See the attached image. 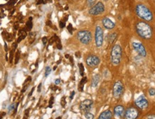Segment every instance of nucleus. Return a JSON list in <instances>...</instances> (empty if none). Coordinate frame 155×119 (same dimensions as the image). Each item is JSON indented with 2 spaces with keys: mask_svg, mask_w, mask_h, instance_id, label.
Wrapping results in <instances>:
<instances>
[{
  "mask_svg": "<svg viewBox=\"0 0 155 119\" xmlns=\"http://www.w3.org/2000/svg\"><path fill=\"white\" fill-rule=\"evenodd\" d=\"M44 3V0H38L37 1V4L38 5H40V4H43Z\"/></svg>",
  "mask_w": 155,
  "mask_h": 119,
  "instance_id": "44",
  "label": "nucleus"
},
{
  "mask_svg": "<svg viewBox=\"0 0 155 119\" xmlns=\"http://www.w3.org/2000/svg\"><path fill=\"white\" fill-rule=\"evenodd\" d=\"M97 0H87V4L88 7H93Z\"/></svg>",
  "mask_w": 155,
  "mask_h": 119,
  "instance_id": "24",
  "label": "nucleus"
},
{
  "mask_svg": "<svg viewBox=\"0 0 155 119\" xmlns=\"http://www.w3.org/2000/svg\"><path fill=\"white\" fill-rule=\"evenodd\" d=\"M65 57H66L67 58H69V55H65Z\"/></svg>",
  "mask_w": 155,
  "mask_h": 119,
  "instance_id": "47",
  "label": "nucleus"
},
{
  "mask_svg": "<svg viewBox=\"0 0 155 119\" xmlns=\"http://www.w3.org/2000/svg\"><path fill=\"white\" fill-rule=\"evenodd\" d=\"M79 41L84 45H88L92 41V33L89 31H80L77 35Z\"/></svg>",
  "mask_w": 155,
  "mask_h": 119,
  "instance_id": "4",
  "label": "nucleus"
},
{
  "mask_svg": "<svg viewBox=\"0 0 155 119\" xmlns=\"http://www.w3.org/2000/svg\"><path fill=\"white\" fill-rule=\"evenodd\" d=\"M148 119H155V118H154V116H150L148 118Z\"/></svg>",
  "mask_w": 155,
  "mask_h": 119,
  "instance_id": "46",
  "label": "nucleus"
},
{
  "mask_svg": "<svg viewBox=\"0 0 155 119\" xmlns=\"http://www.w3.org/2000/svg\"><path fill=\"white\" fill-rule=\"evenodd\" d=\"M102 23H103V26H104V27L107 29L112 30L115 27V23L113 22L112 20L107 17L103 19Z\"/></svg>",
  "mask_w": 155,
  "mask_h": 119,
  "instance_id": "14",
  "label": "nucleus"
},
{
  "mask_svg": "<svg viewBox=\"0 0 155 119\" xmlns=\"http://www.w3.org/2000/svg\"><path fill=\"white\" fill-rule=\"evenodd\" d=\"M135 104H136L138 108L142 109V110L147 108L149 106V102L147 99L144 95H142V96L138 97V98L136 99V101H135Z\"/></svg>",
  "mask_w": 155,
  "mask_h": 119,
  "instance_id": "8",
  "label": "nucleus"
},
{
  "mask_svg": "<svg viewBox=\"0 0 155 119\" xmlns=\"http://www.w3.org/2000/svg\"><path fill=\"white\" fill-rule=\"evenodd\" d=\"M114 113L115 117H117L118 118H123V116H124V108L122 106H120V105L117 106L114 109Z\"/></svg>",
  "mask_w": 155,
  "mask_h": 119,
  "instance_id": "13",
  "label": "nucleus"
},
{
  "mask_svg": "<svg viewBox=\"0 0 155 119\" xmlns=\"http://www.w3.org/2000/svg\"><path fill=\"white\" fill-rule=\"evenodd\" d=\"M74 94H75V92H74V91H73V92L71 93V95H70V99H71V100H72V99H73V97H74Z\"/></svg>",
  "mask_w": 155,
  "mask_h": 119,
  "instance_id": "40",
  "label": "nucleus"
},
{
  "mask_svg": "<svg viewBox=\"0 0 155 119\" xmlns=\"http://www.w3.org/2000/svg\"><path fill=\"white\" fill-rule=\"evenodd\" d=\"M99 81H100V76L99 74L95 75L93 77L92 80V87H96L98 85Z\"/></svg>",
  "mask_w": 155,
  "mask_h": 119,
  "instance_id": "16",
  "label": "nucleus"
},
{
  "mask_svg": "<svg viewBox=\"0 0 155 119\" xmlns=\"http://www.w3.org/2000/svg\"><path fill=\"white\" fill-rule=\"evenodd\" d=\"M104 41V32L102 27L97 26L95 29V43L97 47H101L103 44Z\"/></svg>",
  "mask_w": 155,
  "mask_h": 119,
  "instance_id": "5",
  "label": "nucleus"
},
{
  "mask_svg": "<svg viewBox=\"0 0 155 119\" xmlns=\"http://www.w3.org/2000/svg\"><path fill=\"white\" fill-rule=\"evenodd\" d=\"M149 94L151 96H154L155 95V89L154 88H150L149 89Z\"/></svg>",
  "mask_w": 155,
  "mask_h": 119,
  "instance_id": "27",
  "label": "nucleus"
},
{
  "mask_svg": "<svg viewBox=\"0 0 155 119\" xmlns=\"http://www.w3.org/2000/svg\"><path fill=\"white\" fill-rule=\"evenodd\" d=\"M133 48L137 53H138L140 56L146 57L147 56V51L144 45L140 42H133L132 43Z\"/></svg>",
  "mask_w": 155,
  "mask_h": 119,
  "instance_id": "9",
  "label": "nucleus"
},
{
  "mask_svg": "<svg viewBox=\"0 0 155 119\" xmlns=\"http://www.w3.org/2000/svg\"><path fill=\"white\" fill-rule=\"evenodd\" d=\"M67 29H68V31H69V33H72V25L71 24H69V26H68V27H67Z\"/></svg>",
  "mask_w": 155,
  "mask_h": 119,
  "instance_id": "33",
  "label": "nucleus"
},
{
  "mask_svg": "<svg viewBox=\"0 0 155 119\" xmlns=\"http://www.w3.org/2000/svg\"><path fill=\"white\" fill-rule=\"evenodd\" d=\"M19 57H20V54H19V51H17V53H16V55H15V64H17L18 62H19Z\"/></svg>",
  "mask_w": 155,
  "mask_h": 119,
  "instance_id": "25",
  "label": "nucleus"
},
{
  "mask_svg": "<svg viewBox=\"0 0 155 119\" xmlns=\"http://www.w3.org/2000/svg\"><path fill=\"white\" fill-rule=\"evenodd\" d=\"M112 118V113L111 111L107 110L99 115L98 119H111Z\"/></svg>",
  "mask_w": 155,
  "mask_h": 119,
  "instance_id": "15",
  "label": "nucleus"
},
{
  "mask_svg": "<svg viewBox=\"0 0 155 119\" xmlns=\"http://www.w3.org/2000/svg\"><path fill=\"white\" fill-rule=\"evenodd\" d=\"M54 41H55V38H54V36L51 38L50 39V41H49V45L52 44L53 43H54Z\"/></svg>",
  "mask_w": 155,
  "mask_h": 119,
  "instance_id": "37",
  "label": "nucleus"
},
{
  "mask_svg": "<svg viewBox=\"0 0 155 119\" xmlns=\"http://www.w3.org/2000/svg\"><path fill=\"white\" fill-rule=\"evenodd\" d=\"M2 115H0V119H2Z\"/></svg>",
  "mask_w": 155,
  "mask_h": 119,
  "instance_id": "49",
  "label": "nucleus"
},
{
  "mask_svg": "<svg viewBox=\"0 0 155 119\" xmlns=\"http://www.w3.org/2000/svg\"><path fill=\"white\" fill-rule=\"evenodd\" d=\"M15 0H10V1L9 2V3H8V5H15Z\"/></svg>",
  "mask_w": 155,
  "mask_h": 119,
  "instance_id": "38",
  "label": "nucleus"
},
{
  "mask_svg": "<svg viewBox=\"0 0 155 119\" xmlns=\"http://www.w3.org/2000/svg\"><path fill=\"white\" fill-rule=\"evenodd\" d=\"M34 90H35V87H33L32 89H31V91L30 92V93H29V97H30V96H31V95H32V93H33V92H34Z\"/></svg>",
  "mask_w": 155,
  "mask_h": 119,
  "instance_id": "43",
  "label": "nucleus"
},
{
  "mask_svg": "<svg viewBox=\"0 0 155 119\" xmlns=\"http://www.w3.org/2000/svg\"><path fill=\"white\" fill-rule=\"evenodd\" d=\"M86 82H87V77H84L82 79H81L80 82H79V92H83V90H84V84H86Z\"/></svg>",
  "mask_w": 155,
  "mask_h": 119,
  "instance_id": "17",
  "label": "nucleus"
},
{
  "mask_svg": "<svg viewBox=\"0 0 155 119\" xmlns=\"http://www.w3.org/2000/svg\"><path fill=\"white\" fill-rule=\"evenodd\" d=\"M84 118L85 119H93L94 118V115L89 112L84 113Z\"/></svg>",
  "mask_w": 155,
  "mask_h": 119,
  "instance_id": "22",
  "label": "nucleus"
},
{
  "mask_svg": "<svg viewBox=\"0 0 155 119\" xmlns=\"http://www.w3.org/2000/svg\"><path fill=\"white\" fill-rule=\"evenodd\" d=\"M60 82H61V80L59 79H56V80H55V84H60Z\"/></svg>",
  "mask_w": 155,
  "mask_h": 119,
  "instance_id": "41",
  "label": "nucleus"
},
{
  "mask_svg": "<svg viewBox=\"0 0 155 119\" xmlns=\"http://www.w3.org/2000/svg\"><path fill=\"white\" fill-rule=\"evenodd\" d=\"M99 63H100V59L96 55H89L86 60L87 65L91 67H97Z\"/></svg>",
  "mask_w": 155,
  "mask_h": 119,
  "instance_id": "12",
  "label": "nucleus"
},
{
  "mask_svg": "<svg viewBox=\"0 0 155 119\" xmlns=\"http://www.w3.org/2000/svg\"><path fill=\"white\" fill-rule=\"evenodd\" d=\"M136 31L137 34L144 39H150L152 37L153 31L152 27L144 21H140L137 23Z\"/></svg>",
  "mask_w": 155,
  "mask_h": 119,
  "instance_id": "1",
  "label": "nucleus"
},
{
  "mask_svg": "<svg viewBox=\"0 0 155 119\" xmlns=\"http://www.w3.org/2000/svg\"><path fill=\"white\" fill-rule=\"evenodd\" d=\"M104 10L105 7L104 4L101 2H97L96 5L93 6V7L89 9V14L92 16H97L104 12Z\"/></svg>",
  "mask_w": 155,
  "mask_h": 119,
  "instance_id": "6",
  "label": "nucleus"
},
{
  "mask_svg": "<svg viewBox=\"0 0 155 119\" xmlns=\"http://www.w3.org/2000/svg\"><path fill=\"white\" fill-rule=\"evenodd\" d=\"M79 73L81 77H84V67L82 63H79Z\"/></svg>",
  "mask_w": 155,
  "mask_h": 119,
  "instance_id": "19",
  "label": "nucleus"
},
{
  "mask_svg": "<svg viewBox=\"0 0 155 119\" xmlns=\"http://www.w3.org/2000/svg\"><path fill=\"white\" fill-rule=\"evenodd\" d=\"M51 69L50 68V67H47L46 71H45V77H47V76H48V75L51 73Z\"/></svg>",
  "mask_w": 155,
  "mask_h": 119,
  "instance_id": "29",
  "label": "nucleus"
},
{
  "mask_svg": "<svg viewBox=\"0 0 155 119\" xmlns=\"http://www.w3.org/2000/svg\"><path fill=\"white\" fill-rule=\"evenodd\" d=\"M93 105V101L91 99H85L83 102H81L79 105V109L83 113L89 112L90 109L92 108Z\"/></svg>",
  "mask_w": 155,
  "mask_h": 119,
  "instance_id": "10",
  "label": "nucleus"
},
{
  "mask_svg": "<svg viewBox=\"0 0 155 119\" xmlns=\"http://www.w3.org/2000/svg\"><path fill=\"white\" fill-rule=\"evenodd\" d=\"M41 83H40V84H39V86H38V89H37V92H41Z\"/></svg>",
  "mask_w": 155,
  "mask_h": 119,
  "instance_id": "42",
  "label": "nucleus"
},
{
  "mask_svg": "<svg viewBox=\"0 0 155 119\" xmlns=\"http://www.w3.org/2000/svg\"><path fill=\"white\" fill-rule=\"evenodd\" d=\"M35 36H36V33L31 32L29 33V43H32L35 40Z\"/></svg>",
  "mask_w": 155,
  "mask_h": 119,
  "instance_id": "21",
  "label": "nucleus"
},
{
  "mask_svg": "<svg viewBox=\"0 0 155 119\" xmlns=\"http://www.w3.org/2000/svg\"><path fill=\"white\" fill-rule=\"evenodd\" d=\"M28 86H29V84H27V85H26V86H25L23 87V89L22 90H21V93H23V92H25L26 90H27V87H28Z\"/></svg>",
  "mask_w": 155,
  "mask_h": 119,
  "instance_id": "39",
  "label": "nucleus"
},
{
  "mask_svg": "<svg viewBox=\"0 0 155 119\" xmlns=\"http://www.w3.org/2000/svg\"><path fill=\"white\" fill-rule=\"evenodd\" d=\"M139 116V111L135 108H130L125 111V119H137Z\"/></svg>",
  "mask_w": 155,
  "mask_h": 119,
  "instance_id": "11",
  "label": "nucleus"
},
{
  "mask_svg": "<svg viewBox=\"0 0 155 119\" xmlns=\"http://www.w3.org/2000/svg\"><path fill=\"white\" fill-rule=\"evenodd\" d=\"M66 104H67V102H66V99H65V96H63L61 99V105L63 108H64V107L66 106Z\"/></svg>",
  "mask_w": 155,
  "mask_h": 119,
  "instance_id": "26",
  "label": "nucleus"
},
{
  "mask_svg": "<svg viewBox=\"0 0 155 119\" xmlns=\"http://www.w3.org/2000/svg\"><path fill=\"white\" fill-rule=\"evenodd\" d=\"M75 55H76V57H81L80 53H79V52H78V53H75Z\"/></svg>",
  "mask_w": 155,
  "mask_h": 119,
  "instance_id": "45",
  "label": "nucleus"
},
{
  "mask_svg": "<svg viewBox=\"0 0 155 119\" xmlns=\"http://www.w3.org/2000/svg\"><path fill=\"white\" fill-rule=\"evenodd\" d=\"M117 36V33H112V34L110 35V36H109V43H113L114 42V41L115 39H116V38Z\"/></svg>",
  "mask_w": 155,
  "mask_h": 119,
  "instance_id": "23",
  "label": "nucleus"
},
{
  "mask_svg": "<svg viewBox=\"0 0 155 119\" xmlns=\"http://www.w3.org/2000/svg\"><path fill=\"white\" fill-rule=\"evenodd\" d=\"M56 119H61V116H59V117H57V118Z\"/></svg>",
  "mask_w": 155,
  "mask_h": 119,
  "instance_id": "48",
  "label": "nucleus"
},
{
  "mask_svg": "<svg viewBox=\"0 0 155 119\" xmlns=\"http://www.w3.org/2000/svg\"><path fill=\"white\" fill-rule=\"evenodd\" d=\"M14 50H12L10 52V57H9V62L11 63H12V60H13V55H14Z\"/></svg>",
  "mask_w": 155,
  "mask_h": 119,
  "instance_id": "31",
  "label": "nucleus"
},
{
  "mask_svg": "<svg viewBox=\"0 0 155 119\" xmlns=\"http://www.w3.org/2000/svg\"><path fill=\"white\" fill-rule=\"evenodd\" d=\"M122 47L120 45H115L113 46L112 51H111V62L113 64V65H120L122 60Z\"/></svg>",
  "mask_w": 155,
  "mask_h": 119,
  "instance_id": "3",
  "label": "nucleus"
},
{
  "mask_svg": "<svg viewBox=\"0 0 155 119\" xmlns=\"http://www.w3.org/2000/svg\"><path fill=\"white\" fill-rule=\"evenodd\" d=\"M31 80V77H29L28 78H27V79H26L25 80V83H24V86H25V85L27 84V83H28L29 82H30V81Z\"/></svg>",
  "mask_w": 155,
  "mask_h": 119,
  "instance_id": "35",
  "label": "nucleus"
},
{
  "mask_svg": "<svg viewBox=\"0 0 155 119\" xmlns=\"http://www.w3.org/2000/svg\"><path fill=\"white\" fill-rule=\"evenodd\" d=\"M21 34L20 35H19V38H18V40H17V43L20 42L21 40L25 39V38H26V36H27V33H26V31H21Z\"/></svg>",
  "mask_w": 155,
  "mask_h": 119,
  "instance_id": "20",
  "label": "nucleus"
},
{
  "mask_svg": "<svg viewBox=\"0 0 155 119\" xmlns=\"http://www.w3.org/2000/svg\"><path fill=\"white\" fill-rule=\"evenodd\" d=\"M54 97L51 96L50 98V100H49V107H50V108H51L52 104H54Z\"/></svg>",
  "mask_w": 155,
  "mask_h": 119,
  "instance_id": "30",
  "label": "nucleus"
},
{
  "mask_svg": "<svg viewBox=\"0 0 155 119\" xmlns=\"http://www.w3.org/2000/svg\"><path fill=\"white\" fill-rule=\"evenodd\" d=\"M6 38H7V40L8 41H11L12 40V36L11 34H9V33H7Z\"/></svg>",
  "mask_w": 155,
  "mask_h": 119,
  "instance_id": "32",
  "label": "nucleus"
},
{
  "mask_svg": "<svg viewBox=\"0 0 155 119\" xmlns=\"http://www.w3.org/2000/svg\"><path fill=\"white\" fill-rule=\"evenodd\" d=\"M123 93H124V85L120 81L115 82L114 87H113V95H114V98H120Z\"/></svg>",
  "mask_w": 155,
  "mask_h": 119,
  "instance_id": "7",
  "label": "nucleus"
},
{
  "mask_svg": "<svg viewBox=\"0 0 155 119\" xmlns=\"http://www.w3.org/2000/svg\"><path fill=\"white\" fill-rule=\"evenodd\" d=\"M42 42L44 45H46L47 43V37H43L42 38Z\"/></svg>",
  "mask_w": 155,
  "mask_h": 119,
  "instance_id": "36",
  "label": "nucleus"
},
{
  "mask_svg": "<svg viewBox=\"0 0 155 119\" xmlns=\"http://www.w3.org/2000/svg\"><path fill=\"white\" fill-rule=\"evenodd\" d=\"M136 13L137 16L141 19L146 21H151L153 19L152 12L150 11L148 7L142 5V4H139L136 7Z\"/></svg>",
  "mask_w": 155,
  "mask_h": 119,
  "instance_id": "2",
  "label": "nucleus"
},
{
  "mask_svg": "<svg viewBox=\"0 0 155 119\" xmlns=\"http://www.w3.org/2000/svg\"><path fill=\"white\" fill-rule=\"evenodd\" d=\"M59 27L63 29V28L65 27V23L62 22V21H59Z\"/></svg>",
  "mask_w": 155,
  "mask_h": 119,
  "instance_id": "34",
  "label": "nucleus"
},
{
  "mask_svg": "<svg viewBox=\"0 0 155 119\" xmlns=\"http://www.w3.org/2000/svg\"><path fill=\"white\" fill-rule=\"evenodd\" d=\"M26 28L27 31H30L32 29V18L30 17L29 19V21L26 23Z\"/></svg>",
  "mask_w": 155,
  "mask_h": 119,
  "instance_id": "18",
  "label": "nucleus"
},
{
  "mask_svg": "<svg viewBox=\"0 0 155 119\" xmlns=\"http://www.w3.org/2000/svg\"><path fill=\"white\" fill-rule=\"evenodd\" d=\"M29 115V108H27V110L25 111V114H24L23 119H27V118H28Z\"/></svg>",
  "mask_w": 155,
  "mask_h": 119,
  "instance_id": "28",
  "label": "nucleus"
}]
</instances>
